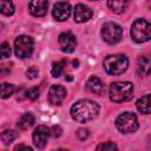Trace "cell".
I'll use <instances>...</instances> for the list:
<instances>
[{
  "mask_svg": "<svg viewBox=\"0 0 151 151\" xmlns=\"http://www.w3.org/2000/svg\"><path fill=\"white\" fill-rule=\"evenodd\" d=\"M99 105L90 99H80L71 107V117L78 123H87L97 118Z\"/></svg>",
  "mask_w": 151,
  "mask_h": 151,
  "instance_id": "obj_1",
  "label": "cell"
},
{
  "mask_svg": "<svg viewBox=\"0 0 151 151\" xmlns=\"http://www.w3.org/2000/svg\"><path fill=\"white\" fill-rule=\"evenodd\" d=\"M133 85L129 81H114L109 86V97L113 103H124L132 98Z\"/></svg>",
  "mask_w": 151,
  "mask_h": 151,
  "instance_id": "obj_2",
  "label": "cell"
},
{
  "mask_svg": "<svg viewBox=\"0 0 151 151\" xmlns=\"http://www.w3.org/2000/svg\"><path fill=\"white\" fill-rule=\"evenodd\" d=\"M104 70L111 76H119L127 70L129 59L124 54H113L104 59Z\"/></svg>",
  "mask_w": 151,
  "mask_h": 151,
  "instance_id": "obj_3",
  "label": "cell"
},
{
  "mask_svg": "<svg viewBox=\"0 0 151 151\" xmlns=\"http://www.w3.org/2000/svg\"><path fill=\"white\" fill-rule=\"evenodd\" d=\"M131 38L138 42H146L151 38V25L145 19H136L131 26Z\"/></svg>",
  "mask_w": 151,
  "mask_h": 151,
  "instance_id": "obj_4",
  "label": "cell"
},
{
  "mask_svg": "<svg viewBox=\"0 0 151 151\" xmlns=\"http://www.w3.org/2000/svg\"><path fill=\"white\" fill-rule=\"evenodd\" d=\"M138 118L132 112H124L116 119V127L122 133H132L138 129Z\"/></svg>",
  "mask_w": 151,
  "mask_h": 151,
  "instance_id": "obj_5",
  "label": "cell"
},
{
  "mask_svg": "<svg viewBox=\"0 0 151 151\" xmlns=\"http://www.w3.org/2000/svg\"><path fill=\"white\" fill-rule=\"evenodd\" d=\"M123 37V28L112 21L105 22L101 27V38L105 42L110 45H114L122 40Z\"/></svg>",
  "mask_w": 151,
  "mask_h": 151,
  "instance_id": "obj_6",
  "label": "cell"
},
{
  "mask_svg": "<svg viewBox=\"0 0 151 151\" xmlns=\"http://www.w3.org/2000/svg\"><path fill=\"white\" fill-rule=\"evenodd\" d=\"M33 47H34V42L32 37L29 35H19L14 40V52L15 55L20 59L31 57L33 52Z\"/></svg>",
  "mask_w": 151,
  "mask_h": 151,
  "instance_id": "obj_7",
  "label": "cell"
},
{
  "mask_svg": "<svg viewBox=\"0 0 151 151\" xmlns=\"http://www.w3.org/2000/svg\"><path fill=\"white\" fill-rule=\"evenodd\" d=\"M50 134H51V131L46 125H39L32 134L33 144L35 145V147L44 149L45 145L47 144V139H48Z\"/></svg>",
  "mask_w": 151,
  "mask_h": 151,
  "instance_id": "obj_8",
  "label": "cell"
},
{
  "mask_svg": "<svg viewBox=\"0 0 151 151\" xmlns=\"http://www.w3.org/2000/svg\"><path fill=\"white\" fill-rule=\"evenodd\" d=\"M67 91L63 85H52L48 91V103L51 105H60L66 98Z\"/></svg>",
  "mask_w": 151,
  "mask_h": 151,
  "instance_id": "obj_9",
  "label": "cell"
},
{
  "mask_svg": "<svg viewBox=\"0 0 151 151\" xmlns=\"http://www.w3.org/2000/svg\"><path fill=\"white\" fill-rule=\"evenodd\" d=\"M59 45L63 52L65 53H72L76 50L77 46V39L71 32H65L59 35Z\"/></svg>",
  "mask_w": 151,
  "mask_h": 151,
  "instance_id": "obj_10",
  "label": "cell"
},
{
  "mask_svg": "<svg viewBox=\"0 0 151 151\" xmlns=\"http://www.w3.org/2000/svg\"><path fill=\"white\" fill-rule=\"evenodd\" d=\"M52 14L53 18L58 21H65L66 19H68L70 14H71V5L66 1H60L57 2L53 6L52 9Z\"/></svg>",
  "mask_w": 151,
  "mask_h": 151,
  "instance_id": "obj_11",
  "label": "cell"
},
{
  "mask_svg": "<svg viewBox=\"0 0 151 151\" xmlns=\"http://www.w3.org/2000/svg\"><path fill=\"white\" fill-rule=\"evenodd\" d=\"M92 9L84 5V4H78L74 7V13H73V18L76 22H85L87 20H90L92 18Z\"/></svg>",
  "mask_w": 151,
  "mask_h": 151,
  "instance_id": "obj_12",
  "label": "cell"
},
{
  "mask_svg": "<svg viewBox=\"0 0 151 151\" xmlns=\"http://www.w3.org/2000/svg\"><path fill=\"white\" fill-rule=\"evenodd\" d=\"M48 0H31L28 5L29 13L34 17H44L47 13Z\"/></svg>",
  "mask_w": 151,
  "mask_h": 151,
  "instance_id": "obj_13",
  "label": "cell"
},
{
  "mask_svg": "<svg viewBox=\"0 0 151 151\" xmlns=\"http://www.w3.org/2000/svg\"><path fill=\"white\" fill-rule=\"evenodd\" d=\"M86 86H87V88H88L92 93H94V94H97V96H103V94H105V92H106L105 84L101 81L100 78H98V77H96V76H91V77L88 78V80H87V83H86Z\"/></svg>",
  "mask_w": 151,
  "mask_h": 151,
  "instance_id": "obj_14",
  "label": "cell"
},
{
  "mask_svg": "<svg viewBox=\"0 0 151 151\" xmlns=\"http://www.w3.org/2000/svg\"><path fill=\"white\" fill-rule=\"evenodd\" d=\"M130 1L131 0H107V6L113 13L120 14L126 11L130 5Z\"/></svg>",
  "mask_w": 151,
  "mask_h": 151,
  "instance_id": "obj_15",
  "label": "cell"
},
{
  "mask_svg": "<svg viewBox=\"0 0 151 151\" xmlns=\"http://www.w3.org/2000/svg\"><path fill=\"white\" fill-rule=\"evenodd\" d=\"M34 123H35V117L29 112L22 113L20 116V118L18 119V126L21 130H28L29 127L33 126Z\"/></svg>",
  "mask_w": 151,
  "mask_h": 151,
  "instance_id": "obj_16",
  "label": "cell"
},
{
  "mask_svg": "<svg viewBox=\"0 0 151 151\" xmlns=\"http://www.w3.org/2000/svg\"><path fill=\"white\" fill-rule=\"evenodd\" d=\"M136 106L140 113L149 114L150 113V94H145L142 98H139L136 103Z\"/></svg>",
  "mask_w": 151,
  "mask_h": 151,
  "instance_id": "obj_17",
  "label": "cell"
},
{
  "mask_svg": "<svg viewBox=\"0 0 151 151\" xmlns=\"http://www.w3.org/2000/svg\"><path fill=\"white\" fill-rule=\"evenodd\" d=\"M151 70V61L147 57H140L138 59V72L144 77L149 76Z\"/></svg>",
  "mask_w": 151,
  "mask_h": 151,
  "instance_id": "obj_18",
  "label": "cell"
},
{
  "mask_svg": "<svg viewBox=\"0 0 151 151\" xmlns=\"http://www.w3.org/2000/svg\"><path fill=\"white\" fill-rule=\"evenodd\" d=\"M13 13H14V5L12 0H0V14L9 17Z\"/></svg>",
  "mask_w": 151,
  "mask_h": 151,
  "instance_id": "obj_19",
  "label": "cell"
},
{
  "mask_svg": "<svg viewBox=\"0 0 151 151\" xmlns=\"http://www.w3.org/2000/svg\"><path fill=\"white\" fill-rule=\"evenodd\" d=\"M17 137H18V132H15L14 130H5L0 134V138L5 145H9L11 143H13L17 139Z\"/></svg>",
  "mask_w": 151,
  "mask_h": 151,
  "instance_id": "obj_20",
  "label": "cell"
},
{
  "mask_svg": "<svg viewBox=\"0 0 151 151\" xmlns=\"http://www.w3.org/2000/svg\"><path fill=\"white\" fill-rule=\"evenodd\" d=\"M14 90H15L14 85H12L9 83H2V84H0V98H2V99L9 98L13 94Z\"/></svg>",
  "mask_w": 151,
  "mask_h": 151,
  "instance_id": "obj_21",
  "label": "cell"
},
{
  "mask_svg": "<svg viewBox=\"0 0 151 151\" xmlns=\"http://www.w3.org/2000/svg\"><path fill=\"white\" fill-rule=\"evenodd\" d=\"M64 67H65V61L60 60V61H54L52 64V68H51V74L54 78H58L63 74L64 72Z\"/></svg>",
  "mask_w": 151,
  "mask_h": 151,
  "instance_id": "obj_22",
  "label": "cell"
},
{
  "mask_svg": "<svg viewBox=\"0 0 151 151\" xmlns=\"http://www.w3.org/2000/svg\"><path fill=\"white\" fill-rule=\"evenodd\" d=\"M11 53H12V50L9 45L7 42H1L0 44V59H6L11 57Z\"/></svg>",
  "mask_w": 151,
  "mask_h": 151,
  "instance_id": "obj_23",
  "label": "cell"
},
{
  "mask_svg": "<svg viewBox=\"0 0 151 151\" xmlns=\"http://www.w3.org/2000/svg\"><path fill=\"white\" fill-rule=\"evenodd\" d=\"M40 96V88L38 86H34V87H31L27 92H26V97L29 99V100H35L38 99Z\"/></svg>",
  "mask_w": 151,
  "mask_h": 151,
  "instance_id": "obj_24",
  "label": "cell"
},
{
  "mask_svg": "<svg viewBox=\"0 0 151 151\" xmlns=\"http://www.w3.org/2000/svg\"><path fill=\"white\" fill-rule=\"evenodd\" d=\"M118 146L113 143V142H106V143H103L100 145L97 146V150H107V151H113V150H117Z\"/></svg>",
  "mask_w": 151,
  "mask_h": 151,
  "instance_id": "obj_25",
  "label": "cell"
},
{
  "mask_svg": "<svg viewBox=\"0 0 151 151\" xmlns=\"http://www.w3.org/2000/svg\"><path fill=\"white\" fill-rule=\"evenodd\" d=\"M38 74H39V70L37 67H34V66L26 71V76H27L28 79H35L38 77Z\"/></svg>",
  "mask_w": 151,
  "mask_h": 151,
  "instance_id": "obj_26",
  "label": "cell"
},
{
  "mask_svg": "<svg viewBox=\"0 0 151 151\" xmlns=\"http://www.w3.org/2000/svg\"><path fill=\"white\" fill-rule=\"evenodd\" d=\"M11 70H12V67L9 64H0V76L5 77V76L9 74Z\"/></svg>",
  "mask_w": 151,
  "mask_h": 151,
  "instance_id": "obj_27",
  "label": "cell"
},
{
  "mask_svg": "<svg viewBox=\"0 0 151 151\" xmlns=\"http://www.w3.org/2000/svg\"><path fill=\"white\" fill-rule=\"evenodd\" d=\"M88 134H90V132L87 129H79L77 132V137L79 140H85L88 137Z\"/></svg>",
  "mask_w": 151,
  "mask_h": 151,
  "instance_id": "obj_28",
  "label": "cell"
},
{
  "mask_svg": "<svg viewBox=\"0 0 151 151\" xmlns=\"http://www.w3.org/2000/svg\"><path fill=\"white\" fill-rule=\"evenodd\" d=\"M50 131H51V134L53 136V137H60L61 136V132H63V130H61V127L59 126V125H54L52 129H50Z\"/></svg>",
  "mask_w": 151,
  "mask_h": 151,
  "instance_id": "obj_29",
  "label": "cell"
},
{
  "mask_svg": "<svg viewBox=\"0 0 151 151\" xmlns=\"http://www.w3.org/2000/svg\"><path fill=\"white\" fill-rule=\"evenodd\" d=\"M19 149H26V150H32V147L27 146V145H17L15 146V150H19Z\"/></svg>",
  "mask_w": 151,
  "mask_h": 151,
  "instance_id": "obj_30",
  "label": "cell"
},
{
  "mask_svg": "<svg viewBox=\"0 0 151 151\" xmlns=\"http://www.w3.org/2000/svg\"><path fill=\"white\" fill-rule=\"evenodd\" d=\"M78 64H79V61H78V60H74V61H73V65H74L73 67H78Z\"/></svg>",
  "mask_w": 151,
  "mask_h": 151,
  "instance_id": "obj_31",
  "label": "cell"
},
{
  "mask_svg": "<svg viewBox=\"0 0 151 151\" xmlns=\"http://www.w3.org/2000/svg\"><path fill=\"white\" fill-rule=\"evenodd\" d=\"M92 1H96V0H92Z\"/></svg>",
  "mask_w": 151,
  "mask_h": 151,
  "instance_id": "obj_32",
  "label": "cell"
}]
</instances>
